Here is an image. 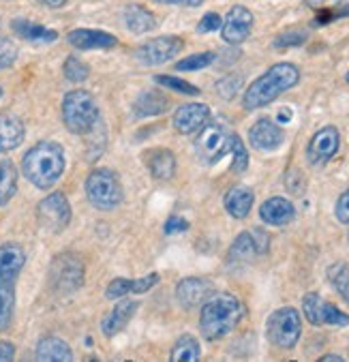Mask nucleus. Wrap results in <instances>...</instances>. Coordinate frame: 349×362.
<instances>
[{
	"instance_id": "37998d69",
	"label": "nucleus",
	"mask_w": 349,
	"mask_h": 362,
	"mask_svg": "<svg viewBox=\"0 0 349 362\" xmlns=\"http://www.w3.org/2000/svg\"><path fill=\"white\" fill-rule=\"evenodd\" d=\"M334 214L341 223H349V189L338 197V202L334 206Z\"/></svg>"
},
{
	"instance_id": "de8ad7c7",
	"label": "nucleus",
	"mask_w": 349,
	"mask_h": 362,
	"mask_svg": "<svg viewBox=\"0 0 349 362\" xmlns=\"http://www.w3.org/2000/svg\"><path fill=\"white\" fill-rule=\"evenodd\" d=\"M304 3H307V7L321 11V9H328V7H334V5H338L341 0H304Z\"/></svg>"
},
{
	"instance_id": "7ed1b4c3",
	"label": "nucleus",
	"mask_w": 349,
	"mask_h": 362,
	"mask_svg": "<svg viewBox=\"0 0 349 362\" xmlns=\"http://www.w3.org/2000/svg\"><path fill=\"white\" fill-rule=\"evenodd\" d=\"M24 176L39 189H49L64 172V153L54 141H41L32 146L22 161Z\"/></svg>"
},
{
	"instance_id": "c03bdc74",
	"label": "nucleus",
	"mask_w": 349,
	"mask_h": 362,
	"mask_svg": "<svg viewBox=\"0 0 349 362\" xmlns=\"http://www.w3.org/2000/svg\"><path fill=\"white\" fill-rule=\"evenodd\" d=\"M187 230H189V223L182 219V216L172 214L170 219L165 221V234H180V232H187Z\"/></svg>"
},
{
	"instance_id": "a18cd8bd",
	"label": "nucleus",
	"mask_w": 349,
	"mask_h": 362,
	"mask_svg": "<svg viewBox=\"0 0 349 362\" xmlns=\"http://www.w3.org/2000/svg\"><path fill=\"white\" fill-rule=\"evenodd\" d=\"M251 234H253V240H255V245H257L259 255H261V253H266V251H268V247H270V236H268L264 230H259V228L251 230Z\"/></svg>"
},
{
	"instance_id": "412c9836",
	"label": "nucleus",
	"mask_w": 349,
	"mask_h": 362,
	"mask_svg": "<svg viewBox=\"0 0 349 362\" xmlns=\"http://www.w3.org/2000/svg\"><path fill=\"white\" fill-rule=\"evenodd\" d=\"M146 168L155 180H172L176 174V157L167 148H153L144 155Z\"/></svg>"
},
{
	"instance_id": "72a5a7b5",
	"label": "nucleus",
	"mask_w": 349,
	"mask_h": 362,
	"mask_svg": "<svg viewBox=\"0 0 349 362\" xmlns=\"http://www.w3.org/2000/svg\"><path fill=\"white\" fill-rule=\"evenodd\" d=\"M88 76H90V69H88L86 62H82L76 56L66 58V62H64V78L69 82H84V80H88Z\"/></svg>"
},
{
	"instance_id": "864d4df0",
	"label": "nucleus",
	"mask_w": 349,
	"mask_h": 362,
	"mask_svg": "<svg viewBox=\"0 0 349 362\" xmlns=\"http://www.w3.org/2000/svg\"><path fill=\"white\" fill-rule=\"evenodd\" d=\"M347 82H349V74H347Z\"/></svg>"
},
{
	"instance_id": "aec40b11",
	"label": "nucleus",
	"mask_w": 349,
	"mask_h": 362,
	"mask_svg": "<svg viewBox=\"0 0 349 362\" xmlns=\"http://www.w3.org/2000/svg\"><path fill=\"white\" fill-rule=\"evenodd\" d=\"M24 122L16 114H0V153H9L24 141Z\"/></svg>"
},
{
	"instance_id": "9b49d317",
	"label": "nucleus",
	"mask_w": 349,
	"mask_h": 362,
	"mask_svg": "<svg viewBox=\"0 0 349 362\" xmlns=\"http://www.w3.org/2000/svg\"><path fill=\"white\" fill-rule=\"evenodd\" d=\"M302 311L313 326H349V315L332 303H326L319 294H307L302 300Z\"/></svg>"
},
{
	"instance_id": "a878e982",
	"label": "nucleus",
	"mask_w": 349,
	"mask_h": 362,
	"mask_svg": "<svg viewBox=\"0 0 349 362\" xmlns=\"http://www.w3.org/2000/svg\"><path fill=\"white\" fill-rule=\"evenodd\" d=\"M170 107V101L159 95V93H142L133 103V116L135 118H146V116H157L163 114Z\"/></svg>"
},
{
	"instance_id": "f704fd0d",
	"label": "nucleus",
	"mask_w": 349,
	"mask_h": 362,
	"mask_svg": "<svg viewBox=\"0 0 349 362\" xmlns=\"http://www.w3.org/2000/svg\"><path fill=\"white\" fill-rule=\"evenodd\" d=\"M309 39V30L304 28H288L285 33H281L274 39V47L285 49V47H298Z\"/></svg>"
},
{
	"instance_id": "58836bf2",
	"label": "nucleus",
	"mask_w": 349,
	"mask_h": 362,
	"mask_svg": "<svg viewBox=\"0 0 349 362\" xmlns=\"http://www.w3.org/2000/svg\"><path fill=\"white\" fill-rule=\"evenodd\" d=\"M18 58V47L11 39H0V69H9Z\"/></svg>"
},
{
	"instance_id": "6ab92c4d",
	"label": "nucleus",
	"mask_w": 349,
	"mask_h": 362,
	"mask_svg": "<svg viewBox=\"0 0 349 362\" xmlns=\"http://www.w3.org/2000/svg\"><path fill=\"white\" fill-rule=\"evenodd\" d=\"M66 41L78 49H107L118 43V39L110 33L103 30H88V28H78L66 35Z\"/></svg>"
},
{
	"instance_id": "b1692460",
	"label": "nucleus",
	"mask_w": 349,
	"mask_h": 362,
	"mask_svg": "<svg viewBox=\"0 0 349 362\" xmlns=\"http://www.w3.org/2000/svg\"><path fill=\"white\" fill-rule=\"evenodd\" d=\"M37 360H41V362H71L73 351L62 339L45 337L37 345Z\"/></svg>"
},
{
	"instance_id": "7c9ffc66",
	"label": "nucleus",
	"mask_w": 349,
	"mask_h": 362,
	"mask_svg": "<svg viewBox=\"0 0 349 362\" xmlns=\"http://www.w3.org/2000/svg\"><path fill=\"white\" fill-rule=\"evenodd\" d=\"M328 281L336 289V294L349 305V266L338 262L328 268Z\"/></svg>"
},
{
	"instance_id": "5701e85b",
	"label": "nucleus",
	"mask_w": 349,
	"mask_h": 362,
	"mask_svg": "<svg viewBox=\"0 0 349 362\" xmlns=\"http://www.w3.org/2000/svg\"><path fill=\"white\" fill-rule=\"evenodd\" d=\"M135 311H137V300H120V303L114 307V311L103 320V324H101L103 334H105V337H114V334H118L120 330H124L126 324L131 322V317H133Z\"/></svg>"
},
{
	"instance_id": "9d476101",
	"label": "nucleus",
	"mask_w": 349,
	"mask_h": 362,
	"mask_svg": "<svg viewBox=\"0 0 349 362\" xmlns=\"http://www.w3.org/2000/svg\"><path fill=\"white\" fill-rule=\"evenodd\" d=\"M84 281V266L82 259L71 255V253H64L60 257L54 259L52 264V283L58 292H73L78 289Z\"/></svg>"
},
{
	"instance_id": "09e8293b",
	"label": "nucleus",
	"mask_w": 349,
	"mask_h": 362,
	"mask_svg": "<svg viewBox=\"0 0 349 362\" xmlns=\"http://www.w3.org/2000/svg\"><path fill=\"white\" fill-rule=\"evenodd\" d=\"M161 5H182V7H199L203 5V0H155Z\"/></svg>"
},
{
	"instance_id": "49530a36",
	"label": "nucleus",
	"mask_w": 349,
	"mask_h": 362,
	"mask_svg": "<svg viewBox=\"0 0 349 362\" xmlns=\"http://www.w3.org/2000/svg\"><path fill=\"white\" fill-rule=\"evenodd\" d=\"M16 356V347L7 341H0V362H9Z\"/></svg>"
},
{
	"instance_id": "c756f323",
	"label": "nucleus",
	"mask_w": 349,
	"mask_h": 362,
	"mask_svg": "<svg viewBox=\"0 0 349 362\" xmlns=\"http://www.w3.org/2000/svg\"><path fill=\"white\" fill-rule=\"evenodd\" d=\"M16 309V289L13 283H0V332L7 330L13 320Z\"/></svg>"
},
{
	"instance_id": "c85d7f7f",
	"label": "nucleus",
	"mask_w": 349,
	"mask_h": 362,
	"mask_svg": "<svg viewBox=\"0 0 349 362\" xmlns=\"http://www.w3.org/2000/svg\"><path fill=\"white\" fill-rule=\"evenodd\" d=\"M18 191V170L11 161H0V206L11 202Z\"/></svg>"
},
{
	"instance_id": "cd10ccee",
	"label": "nucleus",
	"mask_w": 349,
	"mask_h": 362,
	"mask_svg": "<svg viewBox=\"0 0 349 362\" xmlns=\"http://www.w3.org/2000/svg\"><path fill=\"white\" fill-rule=\"evenodd\" d=\"M201 356L199 341L193 334H182L172 347V362H197Z\"/></svg>"
},
{
	"instance_id": "ddd939ff",
	"label": "nucleus",
	"mask_w": 349,
	"mask_h": 362,
	"mask_svg": "<svg viewBox=\"0 0 349 362\" xmlns=\"http://www.w3.org/2000/svg\"><path fill=\"white\" fill-rule=\"evenodd\" d=\"M251 28H253V13L242 5H236L227 11L223 26H221V35L225 43L238 45L247 41V37L251 35Z\"/></svg>"
},
{
	"instance_id": "423d86ee",
	"label": "nucleus",
	"mask_w": 349,
	"mask_h": 362,
	"mask_svg": "<svg viewBox=\"0 0 349 362\" xmlns=\"http://www.w3.org/2000/svg\"><path fill=\"white\" fill-rule=\"evenodd\" d=\"M232 139L234 133H230L223 124L219 122L203 124L195 139V153L206 165H213L232 151Z\"/></svg>"
},
{
	"instance_id": "f3484780",
	"label": "nucleus",
	"mask_w": 349,
	"mask_h": 362,
	"mask_svg": "<svg viewBox=\"0 0 349 362\" xmlns=\"http://www.w3.org/2000/svg\"><path fill=\"white\" fill-rule=\"evenodd\" d=\"M259 216H261L264 223L281 228V226H288L294 219V216H296V208H294V204L288 197L274 195V197H268L259 206Z\"/></svg>"
},
{
	"instance_id": "6e6552de",
	"label": "nucleus",
	"mask_w": 349,
	"mask_h": 362,
	"mask_svg": "<svg viewBox=\"0 0 349 362\" xmlns=\"http://www.w3.org/2000/svg\"><path fill=\"white\" fill-rule=\"evenodd\" d=\"M37 219L43 230L60 234L71 221V206H69L64 193H52L45 199H41L37 206Z\"/></svg>"
},
{
	"instance_id": "393cba45",
	"label": "nucleus",
	"mask_w": 349,
	"mask_h": 362,
	"mask_svg": "<svg viewBox=\"0 0 349 362\" xmlns=\"http://www.w3.org/2000/svg\"><path fill=\"white\" fill-rule=\"evenodd\" d=\"M122 22L126 26V30L135 33V35H144L148 30H153L157 26V20L150 11H146L139 5H129L122 13Z\"/></svg>"
},
{
	"instance_id": "a19ab883",
	"label": "nucleus",
	"mask_w": 349,
	"mask_h": 362,
	"mask_svg": "<svg viewBox=\"0 0 349 362\" xmlns=\"http://www.w3.org/2000/svg\"><path fill=\"white\" fill-rule=\"evenodd\" d=\"M223 26V20L219 13H206L201 22L197 24V33H215Z\"/></svg>"
},
{
	"instance_id": "8fccbe9b",
	"label": "nucleus",
	"mask_w": 349,
	"mask_h": 362,
	"mask_svg": "<svg viewBox=\"0 0 349 362\" xmlns=\"http://www.w3.org/2000/svg\"><path fill=\"white\" fill-rule=\"evenodd\" d=\"M39 3L45 5V7H49V9H60V7L66 5V0H39Z\"/></svg>"
},
{
	"instance_id": "20e7f679",
	"label": "nucleus",
	"mask_w": 349,
	"mask_h": 362,
	"mask_svg": "<svg viewBox=\"0 0 349 362\" xmlns=\"http://www.w3.org/2000/svg\"><path fill=\"white\" fill-rule=\"evenodd\" d=\"M62 120L64 127L76 135L88 133L99 120V107L95 97L86 90L69 93L62 101Z\"/></svg>"
},
{
	"instance_id": "dca6fc26",
	"label": "nucleus",
	"mask_w": 349,
	"mask_h": 362,
	"mask_svg": "<svg viewBox=\"0 0 349 362\" xmlns=\"http://www.w3.org/2000/svg\"><path fill=\"white\" fill-rule=\"evenodd\" d=\"M208 118H211V107L206 103H187L174 114V129L182 135H189L199 131L208 122Z\"/></svg>"
},
{
	"instance_id": "a211bd4d",
	"label": "nucleus",
	"mask_w": 349,
	"mask_h": 362,
	"mask_svg": "<svg viewBox=\"0 0 349 362\" xmlns=\"http://www.w3.org/2000/svg\"><path fill=\"white\" fill-rule=\"evenodd\" d=\"M26 264V253L20 245H0V283H16Z\"/></svg>"
},
{
	"instance_id": "473e14b6",
	"label": "nucleus",
	"mask_w": 349,
	"mask_h": 362,
	"mask_svg": "<svg viewBox=\"0 0 349 362\" xmlns=\"http://www.w3.org/2000/svg\"><path fill=\"white\" fill-rule=\"evenodd\" d=\"M215 60H217L215 52H201V54H193V56H187L180 62H176V69L178 71H199V69L211 66Z\"/></svg>"
},
{
	"instance_id": "f257e3e1",
	"label": "nucleus",
	"mask_w": 349,
	"mask_h": 362,
	"mask_svg": "<svg viewBox=\"0 0 349 362\" xmlns=\"http://www.w3.org/2000/svg\"><path fill=\"white\" fill-rule=\"evenodd\" d=\"M300 82V71L292 62H278L270 66L264 76H259L244 93L242 105L244 110L253 112L259 107L270 105L274 99H278L283 93L292 90Z\"/></svg>"
},
{
	"instance_id": "603ef678",
	"label": "nucleus",
	"mask_w": 349,
	"mask_h": 362,
	"mask_svg": "<svg viewBox=\"0 0 349 362\" xmlns=\"http://www.w3.org/2000/svg\"><path fill=\"white\" fill-rule=\"evenodd\" d=\"M0 97H3V88H0Z\"/></svg>"
},
{
	"instance_id": "e433bc0d",
	"label": "nucleus",
	"mask_w": 349,
	"mask_h": 362,
	"mask_svg": "<svg viewBox=\"0 0 349 362\" xmlns=\"http://www.w3.org/2000/svg\"><path fill=\"white\" fill-rule=\"evenodd\" d=\"M232 157H234V163H232V170L236 174H242L249 165V153H247V146L242 144V139L234 133V139H232Z\"/></svg>"
},
{
	"instance_id": "4c0bfd02",
	"label": "nucleus",
	"mask_w": 349,
	"mask_h": 362,
	"mask_svg": "<svg viewBox=\"0 0 349 362\" xmlns=\"http://www.w3.org/2000/svg\"><path fill=\"white\" fill-rule=\"evenodd\" d=\"M131 287H133L131 279H114L105 289V296L107 300H120L131 294Z\"/></svg>"
},
{
	"instance_id": "2eb2a0df",
	"label": "nucleus",
	"mask_w": 349,
	"mask_h": 362,
	"mask_svg": "<svg viewBox=\"0 0 349 362\" xmlns=\"http://www.w3.org/2000/svg\"><path fill=\"white\" fill-rule=\"evenodd\" d=\"M283 129L270 118H261L249 129V141L255 151H276L283 144Z\"/></svg>"
},
{
	"instance_id": "79ce46f5",
	"label": "nucleus",
	"mask_w": 349,
	"mask_h": 362,
	"mask_svg": "<svg viewBox=\"0 0 349 362\" xmlns=\"http://www.w3.org/2000/svg\"><path fill=\"white\" fill-rule=\"evenodd\" d=\"M157 283H159V274L157 272H153V274H148L144 279H137V281H133L131 294H144V292H148V289H153Z\"/></svg>"
},
{
	"instance_id": "f8f14e48",
	"label": "nucleus",
	"mask_w": 349,
	"mask_h": 362,
	"mask_svg": "<svg viewBox=\"0 0 349 362\" xmlns=\"http://www.w3.org/2000/svg\"><path fill=\"white\" fill-rule=\"evenodd\" d=\"M338 144H341V135H338V129L328 124L324 129H319L307 146V159L311 165H324L328 163L336 151H338Z\"/></svg>"
},
{
	"instance_id": "1a4fd4ad",
	"label": "nucleus",
	"mask_w": 349,
	"mask_h": 362,
	"mask_svg": "<svg viewBox=\"0 0 349 362\" xmlns=\"http://www.w3.org/2000/svg\"><path fill=\"white\" fill-rule=\"evenodd\" d=\"M182 39L180 37H174V35H167V37H157V39H150L148 43L139 45L135 49V58L142 62V64H148V66H155V64H163L172 58H176L182 49Z\"/></svg>"
},
{
	"instance_id": "bb28decb",
	"label": "nucleus",
	"mask_w": 349,
	"mask_h": 362,
	"mask_svg": "<svg viewBox=\"0 0 349 362\" xmlns=\"http://www.w3.org/2000/svg\"><path fill=\"white\" fill-rule=\"evenodd\" d=\"M11 26L22 39H26L30 43H52V41L58 39L56 30H49V28H45L41 24H35V22H28V20H13Z\"/></svg>"
},
{
	"instance_id": "ea45409f",
	"label": "nucleus",
	"mask_w": 349,
	"mask_h": 362,
	"mask_svg": "<svg viewBox=\"0 0 349 362\" xmlns=\"http://www.w3.org/2000/svg\"><path fill=\"white\" fill-rule=\"evenodd\" d=\"M240 86H242V80L236 78V76H230V78H223L221 82H217V90L225 99H232L240 90Z\"/></svg>"
},
{
	"instance_id": "3c124183",
	"label": "nucleus",
	"mask_w": 349,
	"mask_h": 362,
	"mask_svg": "<svg viewBox=\"0 0 349 362\" xmlns=\"http://www.w3.org/2000/svg\"><path fill=\"white\" fill-rule=\"evenodd\" d=\"M319 362H343L341 356H334V354H328V356H321Z\"/></svg>"
},
{
	"instance_id": "4468645a",
	"label": "nucleus",
	"mask_w": 349,
	"mask_h": 362,
	"mask_svg": "<svg viewBox=\"0 0 349 362\" xmlns=\"http://www.w3.org/2000/svg\"><path fill=\"white\" fill-rule=\"evenodd\" d=\"M215 294V287L208 279H199V276H189L182 279L176 287V298L182 307L191 309V307H199L203 305L208 298Z\"/></svg>"
},
{
	"instance_id": "f03ea898",
	"label": "nucleus",
	"mask_w": 349,
	"mask_h": 362,
	"mask_svg": "<svg viewBox=\"0 0 349 362\" xmlns=\"http://www.w3.org/2000/svg\"><path fill=\"white\" fill-rule=\"evenodd\" d=\"M244 317V307L234 294H213L201 307L199 330L208 341L227 337Z\"/></svg>"
},
{
	"instance_id": "c9c22d12",
	"label": "nucleus",
	"mask_w": 349,
	"mask_h": 362,
	"mask_svg": "<svg viewBox=\"0 0 349 362\" xmlns=\"http://www.w3.org/2000/svg\"><path fill=\"white\" fill-rule=\"evenodd\" d=\"M155 82L161 84V86H165V88H170V90H176V93H180V95H189V97L199 95V88H197V86H193V84H189V82H184V80H180V78L157 76Z\"/></svg>"
},
{
	"instance_id": "2f4dec72",
	"label": "nucleus",
	"mask_w": 349,
	"mask_h": 362,
	"mask_svg": "<svg viewBox=\"0 0 349 362\" xmlns=\"http://www.w3.org/2000/svg\"><path fill=\"white\" fill-rule=\"evenodd\" d=\"M255 255H259V251H257V245H255V240H253L251 230H249V232H242V234L234 240L232 251H230V257H232V259H238V262H249V259H253Z\"/></svg>"
},
{
	"instance_id": "39448f33",
	"label": "nucleus",
	"mask_w": 349,
	"mask_h": 362,
	"mask_svg": "<svg viewBox=\"0 0 349 362\" xmlns=\"http://www.w3.org/2000/svg\"><path fill=\"white\" fill-rule=\"evenodd\" d=\"M266 334L272 345L281 349H292L300 341L302 334V320L294 307L276 309L266 322Z\"/></svg>"
},
{
	"instance_id": "4be33fe9",
	"label": "nucleus",
	"mask_w": 349,
	"mask_h": 362,
	"mask_svg": "<svg viewBox=\"0 0 349 362\" xmlns=\"http://www.w3.org/2000/svg\"><path fill=\"white\" fill-rule=\"evenodd\" d=\"M253 199H255V195L249 187L236 185L225 193L223 204H225V210L234 216V219H247L251 208H253Z\"/></svg>"
},
{
	"instance_id": "0eeeda50",
	"label": "nucleus",
	"mask_w": 349,
	"mask_h": 362,
	"mask_svg": "<svg viewBox=\"0 0 349 362\" xmlns=\"http://www.w3.org/2000/svg\"><path fill=\"white\" fill-rule=\"evenodd\" d=\"M86 195L99 210H114L120 206L124 193L118 176L112 170H95L86 180Z\"/></svg>"
}]
</instances>
